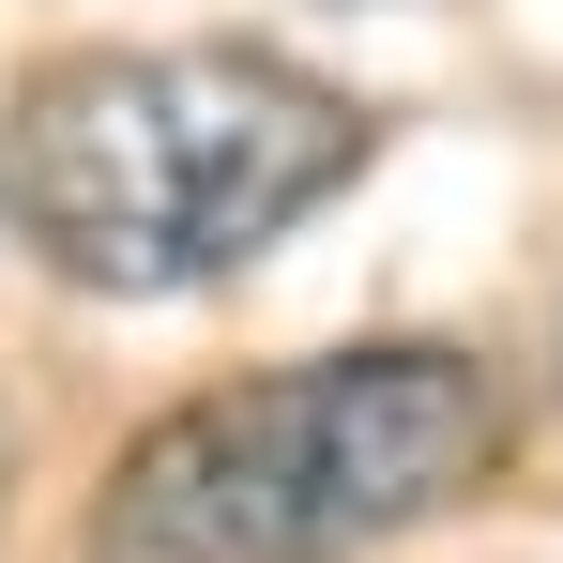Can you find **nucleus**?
<instances>
[{
	"mask_svg": "<svg viewBox=\"0 0 563 563\" xmlns=\"http://www.w3.org/2000/svg\"><path fill=\"white\" fill-rule=\"evenodd\" d=\"M366 153L380 107L289 46H77L0 107V244L107 305H184L275 260Z\"/></svg>",
	"mask_w": 563,
	"mask_h": 563,
	"instance_id": "1",
	"label": "nucleus"
},
{
	"mask_svg": "<svg viewBox=\"0 0 563 563\" xmlns=\"http://www.w3.org/2000/svg\"><path fill=\"white\" fill-rule=\"evenodd\" d=\"M503 380L442 335L289 351L153 411L92 487V563H366L503 472Z\"/></svg>",
	"mask_w": 563,
	"mask_h": 563,
	"instance_id": "2",
	"label": "nucleus"
},
{
	"mask_svg": "<svg viewBox=\"0 0 563 563\" xmlns=\"http://www.w3.org/2000/svg\"><path fill=\"white\" fill-rule=\"evenodd\" d=\"M0 472H15V427H0Z\"/></svg>",
	"mask_w": 563,
	"mask_h": 563,
	"instance_id": "3",
	"label": "nucleus"
}]
</instances>
